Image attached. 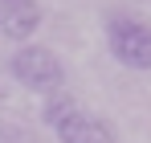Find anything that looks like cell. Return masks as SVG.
Returning a JSON list of instances; mask_svg holds the SVG:
<instances>
[{"label": "cell", "mask_w": 151, "mask_h": 143, "mask_svg": "<svg viewBox=\"0 0 151 143\" xmlns=\"http://www.w3.org/2000/svg\"><path fill=\"white\" fill-rule=\"evenodd\" d=\"M8 74L29 86V90H37V94H57L61 86H65V70H61V61H57V53L45 45H25L12 53V61H8Z\"/></svg>", "instance_id": "cell-1"}, {"label": "cell", "mask_w": 151, "mask_h": 143, "mask_svg": "<svg viewBox=\"0 0 151 143\" xmlns=\"http://www.w3.org/2000/svg\"><path fill=\"white\" fill-rule=\"evenodd\" d=\"M106 49L127 70H151V25L135 17H110L106 21Z\"/></svg>", "instance_id": "cell-2"}, {"label": "cell", "mask_w": 151, "mask_h": 143, "mask_svg": "<svg viewBox=\"0 0 151 143\" xmlns=\"http://www.w3.org/2000/svg\"><path fill=\"white\" fill-rule=\"evenodd\" d=\"M53 131H57L61 143H114V127L102 119V115L82 110V106H78L70 119H61Z\"/></svg>", "instance_id": "cell-3"}, {"label": "cell", "mask_w": 151, "mask_h": 143, "mask_svg": "<svg viewBox=\"0 0 151 143\" xmlns=\"http://www.w3.org/2000/svg\"><path fill=\"white\" fill-rule=\"evenodd\" d=\"M37 25H41V8H37L33 0H8L4 12H0V33H4L8 41H25V37H33Z\"/></svg>", "instance_id": "cell-4"}, {"label": "cell", "mask_w": 151, "mask_h": 143, "mask_svg": "<svg viewBox=\"0 0 151 143\" xmlns=\"http://www.w3.org/2000/svg\"><path fill=\"white\" fill-rule=\"evenodd\" d=\"M74 110H78V98L65 94V90H57V94L45 98V106H41V123H45V127H57L61 119H70Z\"/></svg>", "instance_id": "cell-5"}, {"label": "cell", "mask_w": 151, "mask_h": 143, "mask_svg": "<svg viewBox=\"0 0 151 143\" xmlns=\"http://www.w3.org/2000/svg\"><path fill=\"white\" fill-rule=\"evenodd\" d=\"M4 4H8V0H4Z\"/></svg>", "instance_id": "cell-6"}]
</instances>
